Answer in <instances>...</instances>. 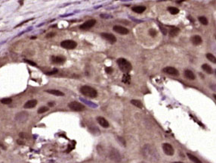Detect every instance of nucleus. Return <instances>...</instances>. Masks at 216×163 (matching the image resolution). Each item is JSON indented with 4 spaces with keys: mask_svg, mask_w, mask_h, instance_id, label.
<instances>
[{
    "mask_svg": "<svg viewBox=\"0 0 216 163\" xmlns=\"http://www.w3.org/2000/svg\"><path fill=\"white\" fill-rule=\"evenodd\" d=\"M57 72H58V70H57V69H55V70H53V71H52L47 72V73H46V74H47V75H52V74H56Z\"/></svg>",
    "mask_w": 216,
    "mask_h": 163,
    "instance_id": "473e14b6",
    "label": "nucleus"
},
{
    "mask_svg": "<svg viewBox=\"0 0 216 163\" xmlns=\"http://www.w3.org/2000/svg\"><path fill=\"white\" fill-rule=\"evenodd\" d=\"M173 163H184V162H181V161H175Z\"/></svg>",
    "mask_w": 216,
    "mask_h": 163,
    "instance_id": "ea45409f",
    "label": "nucleus"
},
{
    "mask_svg": "<svg viewBox=\"0 0 216 163\" xmlns=\"http://www.w3.org/2000/svg\"><path fill=\"white\" fill-rule=\"evenodd\" d=\"M162 149H163L165 154L167 155H173L175 153V150H174L173 147H172V146L169 143H167L162 144Z\"/></svg>",
    "mask_w": 216,
    "mask_h": 163,
    "instance_id": "0eeeda50",
    "label": "nucleus"
},
{
    "mask_svg": "<svg viewBox=\"0 0 216 163\" xmlns=\"http://www.w3.org/2000/svg\"><path fill=\"white\" fill-rule=\"evenodd\" d=\"M184 75H185V77L187 78V79H189V80H195V74H193V71H191L190 70H185V71H184Z\"/></svg>",
    "mask_w": 216,
    "mask_h": 163,
    "instance_id": "a211bd4d",
    "label": "nucleus"
},
{
    "mask_svg": "<svg viewBox=\"0 0 216 163\" xmlns=\"http://www.w3.org/2000/svg\"><path fill=\"white\" fill-rule=\"evenodd\" d=\"M0 147L1 148H3V149H6V146L3 144V143H0Z\"/></svg>",
    "mask_w": 216,
    "mask_h": 163,
    "instance_id": "e433bc0d",
    "label": "nucleus"
},
{
    "mask_svg": "<svg viewBox=\"0 0 216 163\" xmlns=\"http://www.w3.org/2000/svg\"><path fill=\"white\" fill-rule=\"evenodd\" d=\"M142 163H145V162H142Z\"/></svg>",
    "mask_w": 216,
    "mask_h": 163,
    "instance_id": "37998d69",
    "label": "nucleus"
},
{
    "mask_svg": "<svg viewBox=\"0 0 216 163\" xmlns=\"http://www.w3.org/2000/svg\"><path fill=\"white\" fill-rule=\"evenodd\" d=\"M61 47L66 49H73L76 47L77 43L75 41H73V40L67 39V40H64V41L61 43Z\"/></svg>",
    "mask_w": 216,
    "mask_h": 163,
    "instance_id": "20e7f679",
    "label": "nucleus"
},
{
    "mask_svg": "<svg viewBox=\"0 0 216 163\" xmlns=\"http://www.w3.org/2000/svg\"><path fill=\"white\" fill-rule=\"evenodd\" d=\"M110 158L113 161H119L121 160V156H120V154L119 152L115 149H113L112 151L110 152Z\"/></svg>",
    "mask_w": 216,
    "mask_h": 163,
    "instance_id": "ddd939ff",
    "label": "nucleus"
},
{
    "mask_svg": "<svg viewBox=\"0 0 216 163\" xmlns=\"http://www.w3.org/2000/svg\"><path fill=\"white\" fill-rule=\"evenodd\" d=\"M202 38L199 35H195L193 36L192 38H191V42L193 45L195 46H198V45H200L202 43Z\"/></svg>",
    "mask_w": 216,
    "mask_h": 163,
    "instance_id": "dca6fc26",
    "label": "nucleus"
},
{
    "mask_svg": "<svg viewBox=\"0 0 216 163\" xmlns=\"http://www.w3.org/2000/svg\"><path fill=\"white\" fill-rule=\"evenodd\" d=\"M95 24H96V21L94 19H91V20L85 21L82 25H80L79 28L81 30H89V29L92 28V27H94Z\"/></svg>",
    "mask_w": 216,
    "mask_h": 163,
    "instance_id": "6e6552de",
    "label": "nucleus"
},
{
    "mask_svg": "<svg viewBox=\"0 0 216 163\" xmlns=\"http://www.w3.org/2000/svg\"><path fill=\"white\" fill-rule=\"evenodd\" d=\"M142 154L146 159L152 161H158L159 159V155L157 150L154 148V146L150 144L144 146L142 149Z\"/></svg>",
    "mask_w": 216,
    "mask_h": 163,
    "instance_id": "f257e3e1",
    "label": "nucleus"
},
{
    "mask_svg": "<svg viewBox=\"0 0 216 163\" xmlns=\"http://www.w3.org/2000/svg\"><path fill=\"white\" fill-rule=\"evenodd\" d=\"M131 103H132V105H134L135 106L139 108H141L143 107L142 102H141V101L138 100V99H132V100H131Z\"/></svg>",
    "mask_w": 216,
    "mask_h": 163,
    "instance_id": "b1692460",
    "label": "nucleus"
},
{
    "mask_svg": "<svg viewBox=\"0 0 216 163\" xmlns=\"http://www.w3.org/2000/svg\"><path fill=\"white\" fill-rule=\"evenodd\" d=\"M49 111V108L47 106H42L41 108H39L38 109V113L39 114H42V113H45L46 112Z\"/></svg>",
    "mask_w": 216,
    "mask_h": 163,
    "instance_id": "cd10ccee",
    "label": "nucleus"
},
{
    "mask_svg": "<svg viewBox=\"0 0 216 163\" xmlns=\"http://www.w3.org/2000/svg\"><path fill=\"white\" fill-rule=\"evenodd\" d=\"M17 142H18V144H20V145H22V144H24V142H22V141H21V140H17Z\"/></svg>",
    "mask_w": 216,
    "mask_h": 163,
    "instance_id": "4c0bfd02",
    "label": "nucleus"
},
{
    "mask_svg": "<svg viewBox=\"0 0 216 163\" xmlns=\"http://www.w3.org/2000/svg\"><path fill=\"white\" fill-rule=\"evenodd\" d=\"M68 106L71 110L75 111V112H82L85 109L84 105H82L80 102H76V101H73V102H71L70 103H69Z\"/></svg>",
    "mask_w": 216,
    "mask_h": 163,
    "instance_id": "39448f33",
    "label": "nucleus"
},
{
    "mask_svg": "<svg viewBox=\"0 0 216 163\" xmlns=\"http://www.w3.org/2000/svg\"><path fill=\"white\" fill-rule=\"evenodd\" d=\"M202 68L203 69V71H205L206 73L208 74H211L213 71H212V68L210 65H208V64H203L202 65Z\"/></svg>",
    "mask_w": 216,
    "mask_h": 163,
    "instance_id": "5701e85b",
    "label": "nucleus"
},
{
    "mask_svg": "<svg viewBox=\"0 0 216 163\" xmlns=\"http://www.w3.org/2000/svg\"><path fill=\"white\" fill-rule=\"evenodd\" d=\"M55 35V33H48V34H47L46 37H47V38H52V37H53Z\"/></svg>",
    "mask_w": 216,
    "mask_h": 163,
    "instance_id": "c9c22d12",
    "label": "nucleus"
},
{
    "mask_svg": "<svg viewBox=\"0 0 216 163\" xmlns=\"http://www.w3.org/2000/svg\"><path fill=\"white\" fill-rule=\"evenodd\" d=\"M28 113L26 112H21L18 113L15 116V121L19 122V123H24V122L27 120L28 118Z\"/></svg>",
    "mask_w": 216,
    "mask_h": 163,
    "instance_id": "423d86ee",
    "label": "nucleus"
},
{
    "mask_svg": "<svg viewBox=\"0 0 216 163\" xmlns=\"http://www.w3.org/2000/svg\"><path fill=\"white\" fill-rule=\"evenodd\" d=\"M97 121H98V123L101 126H102L103 128H109V126H110L109 122L104 118H103V117H98L97 118Z\"/></svg>",
    "mask_w": 216,
    "mask_h": 163,
    "instance_id": "4468645a",
    "label": "nucleus"
},
{
    "mask_svg": "<svg viewBox=\"0 0 216 163\" xmlns=\"http://www.w3.org/2000/svg\"><path fill=\"white\" fill-rule=\"evenodd\" d=\"M101 36L106 39L107 41L110 42V43H114L116 42V36L112 34V33H101Z\"/></svg>",
    "mask_w": 216,
    "mask_h": 163,
    "instance_id": "1a4fd4ad",
    "label": "nucleus"
},
{
    "mask_svg": "<svg viewBox=\"0 0 216 163\" xmlns=\"http://www.w3.org/2000/svg\"><path fill=\"white\" fill-rule=\"evenodd\" d=\"M36 105H37V100L36 99H30L24 104V108H33Z\"/></svg>",
    "mask_w": 216,
    "mask_h": 163,
    "instance_id": "2eb2a0df",
    "label": "nucleus"
},
{
    "mask_svg": "<svg viewBox=\"0 0 216 163\" xmlns=\"http://www.w3.org/2000/svg\"><path fill=\"white\" fill-rule=\"evenodd\" d=\"M205 56L208 59V60H209L211 62L216 64V57L214 55H212L211 53H207Z\"/></svg>",
    "mask_w": 216,
    "mask_h": 163,
    "instance_id": "393cba45",
    "label": "nucleus"
},
{
    "mask_svg": "<svg viewBox=\"0 0 216 163\" xmlns=\"http://www.w3.org/2000/svg\"><path fill=\"white\" fill-rule=\"evenodd\" d=\"M122 82L125 84H130L131 82V76L129 75L128 74H125L122 77Z\"/></svg>",
    "mask_w": 216,
    "mask_h": 163,
    "instance_id": "4be33fe9",
    "label": "nucleus"
},
{
    "mask_svg": "<svg viewBox=\"0 0 216 163\" xmlns=\"http://www.w3.org/2000/svg\"><path fill=\"white\" fill-rule=\"evenodd\" d=\"M145 10H146L145 6H135V7L132 8V11L136 12V13H138V14L143 13Z\"/></svg>",
    "mask_w": 216,
    "mask_h": 163,
    "instance_id": "6ab92c4d",
    "label": "nucleus"
},
{
    "mask_svg": "<svg viewBox=\"0 0 216 163\" xmlns=\"http://www.w3.org/2000/svg\"><path fill=\"white\" fill-rule=\"evenodd\" d=\"M198 19H199V22H200L202 24H203V25H207V24H208V20H207L206 18H205V17H203V16H200V17H199Z\"/></svg>",
    "mask_w": 216,
    "mask_h": 163,
    "instance_id": "bb28decb",
    "label": "nucleus"
},
{
    "mask_svg": "<svg viewBox=\"0 0 216 163\" xmlns=\"http://www.w3.org/2000/svg\"><path fill=\"white\" fill-rule=\"evenodd\" d=\"M179 32H180V29H179V28H178V27H173V28H172V29L169 31V35H170V36H171V37H175V36H176L179 33Z\"/></svg>",
    "mask_w": 216,
    "mask_h": 163,
    "instance_id": "aec40b11",
    "label": "nucleus"
},
{
    "mask_svg": "<svg viewBox=\"0 0 216 163\" xmlns=\"http://www.w3.org/2000/svg\"><path fill=\"white\" fill-rule=\"evenodd\" d=\"M48 105H49V106H51V107H52V106H54V105H55V103L54 102H49L48 103Z\"/></svg>",
    "mask_w": 216,
    "mask_h": 163,
    "instance_id": "58836bf2",
    "label": "nucleus"
},
{
    "mask_svg": "<svg viewBox=\"0 0 216 163\" xmlns=\"http://www.w3.org/2000/svg\"><path fill=\"white\" fill-rule=\"evenodd\" d=\"M46 93L57 96H64V93H62L60 90H46Z\"/></svg>",
    "mask_w": 216,
    "mask_h": 163,
    "instance_id": "f3484780",
    "label": "nucleus"
},
{
    "mask_svg": "<svg viewBox=\"0 0 216 163\" xmlns=\"http://www.w3.org/2000/svg\"><path fill=\"white\" fill-rule=\"evenodd\" d=\"M12 99L11 98H4L1 100V102L3 104H5V105H9L10 103H12Z\"/></svg>",
    "mask_w": 216,
    "mask_h": 163,
    "instance_id": "c85d7f7f",
    "label": "nucleus"
},
{
    "mask_svg": "<svg viewBox=\"0 0 216 163\" xmlns=\"http://www.w3.org/2000/svg\"><path fill=\"white\" fill-rule=\"evenodd\" d=\"M159 28H160V30H162V33H163L164 35H165V34L167 33H166V32H167V31H166V30H165V29L162 25H159Z\"/></svg>",
    "mask_w": 216,
    "mask_h": 163,
    "instance_id": "72a5a7b5",
    "label": "nucleus"
},
{
    "mask_svg": "<svg viewBox=\"0 0 216 163\" xmlns=\"http://www.w3.org/2000/svg\"><path fill=\"white\" fill-rule=\"evenodd\" d=\"M168 11L171 14V15H177L179 12V9L175 8V7H168Z\"/></svg>",
    "mask_w": 216,
    "mask_h": 163,
    "instance_id": "a878e982",
    "label": "nucleus"
},
{
    "mask_svg": "<svg viewBox=\"0 0 216 163\" xmlns=\"http://www.w3.org/2000/svg\"><path fill=\"white\" fill-rule=\"evenodd\" d=\"M19 135H20V137H22V138H28L27 134H25V133H21Z\"/></svg>",
    "mask_w": 216,
    "mask_h": 163,
    "instance_id": "f704fd0d",
    "label": "nucleus"
},
{
    "mask_svg": "<svg viewBox=\"0 0 216 163\" xmlns=\"http://www.w3.org/2000/svg\"><path fill=\"white\" fill-rule=\"evenodd\" d=\"M24 61L26 63H27V64H29V65H32V66H36V64L35 62H32V61H30V60H28V59H24Z\"/></svg>",
    "mask_w": 216,
    "mask_h": 163,
    "instance_id": "7c9ffc66",
    "label": "nucleus"
},
{
    "mask_svg": "<svg viewBox=\"0 0 216 163\" xmlns=\"http://www.w3.org/2000/svg\"><path fill=\"white\" fill-rule=\"evenodd\" d=\"M214 72H215V74H216V70H215V71H214Z\"/></svg>",
    "mask_w": 216,
    "mask_h": 163,
    "instance_id": "79ce46f5",
    "label": "nucleus"
},
{
    "mask_svg": "<svg viewBox=\"0 0 216 163\" xmlns=\"http://www.w3.org/2000/svg\"><path fill=\"white\" fill-rule=\"evenodd\" d=\"M215 38H216V36H215Z\"/></svg>",
    "mask_w": 216,
    "mask_h": 163,
    "instance_id": "c03bdc74",
    "label": "nucleus"
},
{
    "mask_svg": "<svg viewBox=\"0 0 216 163\" xmlns=\"http://www.w3.org/2000/svg\"><path fill=\"white\" fill-rule=\"evenodd\" d=\"M113 68H111V67H107L106 68H105V71L107 73V74H111L112 72H113Z\"/></svg>",
    "mask_w": 216,
    "mask_h": 163,
    "instance_id": "2f4dec72",
    "label": "nucleus"
},
{
    "mask_svg": "<svg viewBox=\"0 0 216 163\" xmlns=\"http://www.w3.org/2000/svg\"><path fill=\"white\" fill-rule=\"evenodd\" d=\"M117 64L119 65V68L120 70L124 72L125 74H128L132 69V64L129 62L128 60L123 58H120L117 60Z\"/></svg>",
    "mask_w": 216,
    "mask_h": 163,
    "instance_id": "f03ea898",
    "label": "nucleus"
},
{
    "mask_svg": "<svg viewBox=\"0 0 216 163\" xmlns=\"http://www.w3.org/2000/svg\"><path fill=\"white\" fill-rule=\"evenodd\" d=\"M80 93L89 98H95L98 96V91L89 86H82L80 88Z\"/></svg>",
    "mask_w": 216,
    "mask_h": 163,
    "instance_id": "7ed1b4c3",
    "label": "nucleus"
},
{
    "mask_svg": "<svg viewBox=\"0 0 216 163\" xmlns=\"http://www.w3.org/2000/svg\"><path fill=\"white\" fill-rule=\"evenodd\" d=\"M187 157H188L193 162H194V163H202L197 157H196L195 155H192V154H190V153H187Z\"/></svg>",
    "mask_w": 216,
    "mask_h": 163,
    "instance_id": "412c9836",
    "label": "nucleus"
},
{
    "mask_svg": "<svg viewBox=\"0 0 216 163\" xmlns=\"http://www.w3.org/2000/svg\"><path fill=\"white\" fill-rule=\"evenodd\" d=\"M66 61V58L62 56H52V62L54 64L61 65L64 64Z\"/></svg>",
    "mask_w": 216,
    "mask_h": 163,
    "instance_id": "f8f14e48",
    "label": "nucleus"
},
{
    "mask_svg": "<svg viewBox=\"0 0 216 163\" xmlns=\"http://www.w3.org/2000/svg\"><path fill=\"white\" fill-rule=\"evenodd\" d=\"M163 71L169 75H171V76H178L179 75V72L178 71L173 68V67H166L163 69Z\"/></svg>",
    "mask_w": 216,
    "mask_h": 163,
    "instance_id": "9b49d317",
    "label": "nucleus"
},
{
    "mask_svg": "<svg viewBox=\"0 0 216 163\" xmlns=\"http://www.w3.org/2000/svg\"><path fill=\"white\" fill-rule=\"evenodd\" d=\"M113 30L115 32H116L117 33H119L121 35H126V34H128L129 33V30L127 28H125L124 27H122V26H119V25L114 26Z\"/></svg>",
    "mask_w": 216,
    "mask_h": 163,
    "instance_id": "9d476101",
    "label": "nucleus"
},
{
    "mask_svg": "<svg viewBox=\"0 0 216 163\" xmlns=\"http://www.w3.org/2000/svg\"><path fill=\"white\" fill-rule=\"evenodd\" d=\"M149 34L151 36H155L156 34H157V31L155 30V29H150L149 30Z\"/></svg>",
    "mask_w": 216,
    "mask_h": 163,
    "instance_id": "c756f323",
    "label": "nucleus"
},
{
    "mask_svg": "<svg viewBox=\"0 0 216 163\" xmlns=\"http://www.w3.org/2000/svg\"><path fill=\"white\" fill-rule=\"evenodd\" d=\"M213 96H214V99H215V100H216V94H214V95H213Z\"/></svg>",
    "mask_w": 216,
    "mask_h": 163,
    "instance_id": "a19ab883",
    "label": "nucleus"
}]
</instances>
